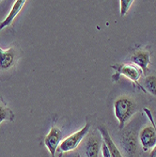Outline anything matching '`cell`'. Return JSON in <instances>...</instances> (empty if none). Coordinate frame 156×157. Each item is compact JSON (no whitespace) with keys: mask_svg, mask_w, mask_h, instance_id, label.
<instances>
[{"mask_svg":"<svg viewBox=\"0 0 156 157\" xmlns=\"http://www.w3.org/2000/svg\"><path fill=\"white\" fill-rule=\"evenodd\" d=\"M136 111V105L130 97L122 96L118 98L114 103V114L119 121V129L123 130L127 123Z\"/></svg>","mask_w":156,"mask_h":157,"instance_id":"6da1fadb","label":"cell"},{"mask_svg":"<svg viewBox=\"0 0 156 157\" xmlns=\"http://www.w3.org/2000/svg\"><path fill=\"white\" fill-rule=\"evenodd\" d=\"M111 68L115 70V74L112 75V79L114 82H118L120 80V77L121 75L125 76L126 78H128L132 82L136 85L138 89L140 90H142L143 92H146L144 88L142 87V85L139 84V80L141 78V75H143L142 71H141L137 66L135 64L131 63H124V64H116V65H112Z\"/></svg>","mask_w":156,"mask_h":157,"instance_id":"7a4b0ae2","label":"cell"},{"mask_svg":"<svg viewBox=\"0 0 156 157\" xmlns=\"http://www.w3.org/2000/svg\"><path fill=\"white\" fill-rule=\"evenodd\" d=\"M146 116L149 118L151 125L144 127L139 133V141L144 151H149L156 145V124L152 117V113L148 108H143Z\"/></svg>","mask_w":156,"mask_h":157,"instance_id":"3957f363","label":"cell"},{"mask_svg":"<svg viewBox=\"0 0 156 157\" xmlns=\"http://www.w3.org/2000/svg\"><path fill=\"white\" fill-rule=\"evenodd\" d=\"M89 129H90V124L86 123V125H85L82 129L78 130L77 132L70 135L66 138L62 139L56 152L66 153V152H69V151H72L75 150L79 146V144L81 143V141L84 139V137L88 135Z\"/></svg>","mask_w":156,"mask_h":157,"instance_id":"277c9868","label":"cell"},{"mask_svg":"<svg viewBox=\"0 0 156 157\" xmlns=\"http://www.w3.org/2000/svg\"><path fill=\"white\" fill-rule=\"evenodd\" d=\"M120 144L122 151L128 156L133 157L137 150V136L134 130H125L120 137Z\"/></svg>","mask_w":156,"mask_h":157,"instance_id":"5b68a950","label":"cell"},{"mask_svg":"<svg viewBox=\"0 0 156 157\" xmlns=\"http://www.w3.org/2000/svg\"><path fill=\"white\" fill-rule=\"evenodd\" d=\"M62 141V132L58 126L52 124L50 132L44 138V145L50 151L51 157H55L56 151Z\"/></svg>","mask_w":156,"mask_h":157,"instance_id":"8992f818","label":"cell"},{"mask_svg":"<svg viewBox=\"0 0 156 157\" xmlns=\"http://www.w3.org/2000/svg\"><path fill=\"white\" fill-rule=\"evenodd\" d=\"M103 141H101L100 136H98L95 134L90 135L84 145L85 156L86 157H98L99 152L102 149Z\"/></svg>","mask_w":156,"mask_h":157,"instance_id":"52a82bcc","label":"cell"},{"mask_svg":"<svg viewBox=\"0 0 156 157\" xmlns=\"http://www.w3.org/2000/svg\"><path fill=\"white\" fill-rule=\"evenodd\" d=\"M131 61L146 75L149 72V65L150 64V55L146 50H138L131 56Z\"/></svg>","mask_w":156,"mask_h":157,"instance_id":"ba28073f","label":"cell"},{"mask_svg":"<svg viewBox=\"0 0 156 157\" xmlns=\"http://www.w3.org/2000/svg\"><path fill=\"white\" fill-rule=\"evenodd\" d=\"M98 130L101 134V136L103 138V141L105 143V145L108 148V151L110 152L111 157H123V155L121 154L120 149L116 146V144L114 143V141L112 140L108 130L106 129V127L104 125H101L98 127Z\"/></svg>","mask_w":156,"mask_h":157,"instance_id":"9c48e42d","label":"cell"},{"mask_svg":"<svg viewBox=\"0 0 156 157\" xmlns=\"http://www.w3.org/2000/svg\"><path fill=\"white\" fill-rule=\"evenodd\" d=\"M25 4V0H16L14 4L12 5V8L10 10V11L9 12V14L7 15V17L0 23V31L3 30V28L7 27V26H10L13 20L16 18V16L20 13L22 8L24 7V5Z\"/></svg>","mask_w":156,"mask_h":157,"instance_id":"30bf717a","label":"cell"},{"mask_svg":"<svg viewBox=\"0 0 156 157\" xmlns=\"http://www.w3.org/2000/svg\"><path fill=\"white\" fill-rule=\"evenodd\" d=\"M14 59H15V52H14L12 48L3 50L0 47V69H10L13 65Z\"/></svg>","mask_w":156,"mask_h":157,"instance_id":"8fae6325","label":"cell"},{"mask_svg":"<svg viewBox=\"0 0 156 157\" xmlns=\"http://www.w3.org/2000/svg\"><path fill=\"white\" fill-rule=\"evenodd\" d=\"M4 121H14V114L10 108H9L3 100L0 99V123Z\"/></svg>","mask_w":156,"mask_h":157,"instance_id":"7c38bea8","label":"cell"},{"mask_svg":"<svg viewBox=\"0 0 156 157\" xmlns=\"http://www.w3.org/2000/svg\"><path fill=\"white\" fill-rule=\"evenodd\" d=\"M144 87L145 91L149 92L152 96H156V76L155 75H149L144 80Z\"/></svg>","mask_w":156,"mask_h":157,"instance_id":"4fadbf2b","label":"cell"},{"mask_svg":"<svg viewBox=\"0 0 156 157\" xmlns=\"http://www.w3.org/2000/svg\"><path fill=\"white\" fill-rule=\"evenodd\" d=\"M134 3V0H120V16H124L128 13L131 6Z\"/></svg>","mask_w":156,"mask_h":157,"instance_id":"5bb4252c","label":"cell"},{"mask_svg":"<svg viewBox=\"0 0 156 157\" xmlns=\"http://www.w3.org/2000/svg\"><path fill=\"white\" fill-rule=\"evenodd\" d=\"M102 154H103V157H111L110 155V152L108 151V148L107 146L105 145V143L103 141V144H102Z\"/></svg>","mask_w":156,"mask_h":157,"instance_id":"9a60e30c","label":"cell"},{"mask_svg":"<svg viewBox=\"0 0 156 157\" xmlns=\"http://www.w3.org/2000/svg\"><path fill=\"white\" fill-rule=\"evenodd\" d=\"M150 157H156V145H155L154 148L151 150L150 154Z\"/></svg>","mask_w":156,"mask_h":157,"instance_id":"2e32d148","label":"cell"},{"mask_svg":"<svg viewBox=\"0 0 156 157\" xmlns=\"http://www.w3.org/2000/svg\"><path fill=\"white\" fill-rule=\"evenodd\" d=\"M73 157H80V154L79 153H75Z\"/></svg>","mask_w":156,"mask_h":157,"instance_id":"e0dca14e","label":"cell"}]
</instances>
